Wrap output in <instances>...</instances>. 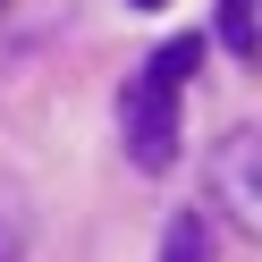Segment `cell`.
Returning <instances> with one entry per match:
<instances>
[{
	"label": "cell",
	"mask_w": 262,
	"mask_h": 262,
	"mask_svg": "<svg viewBox=\"0 0 262 262\" xmlns=\"http://www.w3.org/2000/svg\"><path fill=\"white\" fill-rule=\"evenodd\" d=\"M220 42L237 59H262V26H254V0H220Z\"/></svg>",
	"instance_id": "5b68a950"
},
{
	"label": "cell",
	"mask_w": 262,
	"mask_h": 262,
	"mask_svg": "<svg viewBox=\"0 0 262 262\" xmlns=\"http://www.w3.org/2000/svg\"><path fill=\"white\" fill-rule=\"evenodd\" d=\"M194 68H203V34H169V42L152 51V68H144V76H152L161 93H178V85H186Z\"/></svg>",
	"instance_id": "3957f363"
},
{
	"label": "cell",
	"mask_w": 262,
	"mask_h": 262,
	"mask_svg": "<svg viewBox=\"0 0 262 262\" xmlns=\"http://www.w3.org/2000/svg\"><path fill=\"white\" fill-rule=\"evenodd\" d=\"M119 127H127V161L136 169H169L178 161V93H161L152 76L119 93Z\"/></svg>",
	"instance_id": "6da1fadb"
},
{
	"label": "cell",
	"mask_w": 262,
	"mask_h": 262,
	"mask_svg": "<svg viewBox=\"0 0 262 262\" xmlns=\"http://www.w3.org/2000/svg\"><path fill=\"white\" fill-rule=\"evenodd\" d=\"M161 262H211V220L203 211H178L161 228Z\"/></svg>",
	"instance_id": "277c9868"
},
{
	"label": "cell",
	"mask_w": 262,
	"mask_h": 262,
	"mask_svg": "<svg viewBox=\"0 0 262 262\" xmlns=\"http://www.w3.org/2000/svg\"><path fill=\"white\" fill-rule=\"evenodd\" d=\"M254 127H237V136H228V152H220V186H228V211H237L245 228L262 220V194H254Z\"/></svg>",
	"instance_id": "7a4b0ae2"
},
{
	"label": "cell",
	"mask_w": 262,
	"mask_h": 262,
	"mask_svg": "<svg viewBox=\"0 0 262 262\" xmlns=\"http://www.w3.org/2000/svg\"><path fill=\"white\" fill-rule=\"evenodd\" d=\"M136 9H161V0H136Z\"/></svg>",
	"instance_id": "8992f818"
}]
</instances>
